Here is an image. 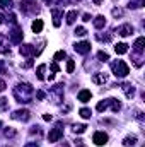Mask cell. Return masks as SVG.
<instances>
[{"label":"cell","mask_w":145,"mask_h":147,"mask_svg":"<svg viewBox=\"0 0 145 147\" xmlns=\"http://www.w3.org/2000/svg\"><path fill=\"white\" fill-rule=\"evenodd\" d=\"M14 98L17 99V103H31V98H33V87H31V84H28V82L17 84L14 87Z\"/></svg>","instance_id":"cell-1"},{"label":"cell","mask_w":145,"mask_h":147,"mask_svg":"<svg viewBox=\"0 0 145 147\" xmlns=\"http://www.w3.org/2000/svg\"><path fill=\"white\" fill-rule=\"evenodd\" d=\"M108 108H111L114 113H118V111L121 110V105L118 103V99H114V98H109V99L101 101V103L96 106V110H97V111H104V110H108Z\"/></svg>","instance_id":"cell-2"},{"label":"cell","mask_w":145,"mask_h":147,"mask_svg":"<svg viewBox=\"0 0 145 147\" xmlns=\"http://www.w3.org/2000/svg\"><path fill=\"white\" fill-rule=\"evenodd\" d=\"M111 70H113V74H114L116 77H126V75L130 74V69H128V65H126L123 60L113 62V63H111Z\"/></svg>","instance_id":"cell-3"},{"label":"cell","mask_w":145,"mask_h":147,"mask_svg":"<svg viewBox=\"0 0 145 147\" xmlns=\"http://www.w3.org/2000/svg\"><path fill=\"white\" fill-rule=\"evenodd\" d=\"M21 10L24 14H36L39 10V7H38L36 2H33V0H22L21 2Z\"/></svg>","instance_id":"cell-4"},{"label":"cell","mask_w":145,"mask_h":147,"mask_svg":"<svg viewBox=\"0 0 145 147\" xmlns=\"http://www.w3.org/2000/svg\"><path fill=\"white\" fill-rule=\"evenodd\" d=\"M62 137H63V128H62V125H56V127L51 128L50 134H48V140H50V142H58Z\"/></svg>","instance_id":"cell-5"},{"label":"cell","mask_w":145,"mask_h":147,"mask_svg":"<svg viewBox=\"0 0 145 147\" xmlns=\"http://www.w3.org/2000/svg\"><path fill=\"white\" fill-rule=\"evenodd\" d=\"M31 118V113L28 110H17L12 113V120H19V121H28Z\"/></svg>","instance_id":"cell-6"},{"label":"cell","mask_w":145,"mask_h":147,"mask_svg":"<svg viewBox=\"0 0 145 147\" xmlns=\"http://www.w3.org/2000/svg\"><path fill=\"white\" fill-rule=\"evenodd\" d=\"M73 48H75V51H77V53L85 55V53H89V51H91V43H89V41H80V43H77Z\"/></svg>","instance_id":"cell-7"},{"label":"cell","mask_w":145,"mask_h":147,"mask_svg":"<svg viewBox=\"0 0 145 147\" xmlns=\"http://www.w3.org/2000/svg\"><path fill=\"white\" fill-rule=\"evenodd\" d=\"M94 144L96 146H106L108 144V135L104 132H96L94 134Z\"/></svg>","instance_id":"cell-8"},{"label":"cell","mask_w":145,"mask_h":147,"mask_svg":"<svg viewBox=\"0 0 145 147\" xmlns=\"http://www.w3.org/2000/svg\"><path fill=\"white\" fill-rule=\"evenodd\" d=\"M19 51H21V55H24V57H34V55H36V50H34L33 45H22V46L19 48Z\"/></svg>","instance_id":"cell-9"},{"label":"cell","mask_w":145,"mask_h":147,"mask_svg":"<svg viewBox=\"0 0 145 147\" xmlns=\"http://www.w3.org/2000/svg\"><path fill=\"white\" fill-rule=\"evenodd\" d=\"M132 33H133V26L132 24H123V26L118 28V34L119 36H130Z\"/></svg>","instance_id":"cell-10"},{"label":"cell","mask_w":145,"mask_h":147,"mask_svg":"<svg viewBox=\"0 0 145 147\" xmlns=\"http://www.w3.org/2000/svg\"><path fill=\"white\" fill-rule=\"evenodd\" d=\"M9 34H10V39H12V43H21V39H22V31H21L17 26H15V28H14V29H12Z\"/></svg>","instance_id":"cell-11"},{"label":"cell","mask_w":145,"mask_h":147,"mask_svg":"<svg viewBox=\"0 0 145 147\" xmlns=\"http://www.w3.org/2000/svg\"><path fill=\"white\" fill-rule=\"evenodd\" d=\"M51 16H53V26H55V28H58V26L62 24V21H60V19H62V16H63V14H62V10L53 9V10H51Z\"/></svg>","instance_id":"cell-12"},{"label":"cell","mask_w":145,"mask_h":147,"mask_svg":"<svg viewBox=\"0 0 145 147\" xmlns=\"http://www.w3.org/2000/svg\"><path fill=\"white\" fill-rule=\"evenodd\" d=\"M10 51V46H9V39L0 34V53H9Z\"/></svg>","instance_id":"cell-13"},{"label":"cell","mask_w":145,"mask_h":147,"mask_svg":"<svg viewBox=\"0 0 145 147\" xmlns=\"http://www.w3.org/2000/svg\"><path fill=\"white\" fill-rule=\"evenodd\" d=\"M77 98H79V101H82V103H87V101H91L92 94H91V91H87V89H82V91L77 94Z\"/></svg>","instance_id":"cell-14"},{"label":"cell","mask_w":145,"mask_h":147,"mask_svg":"<svg viewBox=\"0 0 145 147\" xmlns=\"http://www.w3.org/2000/svg\"><path fill=\"white\" fill-rule=\"evenodd\" d=\"M106 80H108V75L103 72H97L92 75V82H96V84H104Z\"/></svg>","instance_id":"cell-15"},{"label":"cell","mask_w":145,"mask_h":147,"mask_svg":"<svg viewBox=\"0 0 145 147\" xmlns=\"http://www.w3.org/2000/svg\"><path fill=\"white\" fill-rule=\"evenodd\" d=\"M104 26H106V19H104L103 16H97V17L94 19V28H96V29H103Z\"/></svg>","instance_id":"cell-16"},{"label":"cell","mask_w":145,"mask_h":147,"mask_svg":"<svg viewBox=\"0 0 145 147\" xmlns=\"http://www.w3.org/2000/svg\"><path fill=\"white\" fill-rule=\"evenodd\" d=\"M114 51H116L118 55H125V53L128 51V45H126V43H118V45L114 46Z\"/></svg>","instance_id":"cell-17"},{"label":"cell","mask_w":145,"mask_h":147,"mask_svg":"<svg viewBox=\"0 0 145 147\" xmlns=\"http://www.w3.org/2000/svg\"><path fill=\"white\" fill-rule=\"evenodd\" d=\"M123 91H125L126 98H133L135 96V87L132 84H123Z\"/></svg>","instance_id":"cell-18"},{"label":"cell","mask_w":145,"mask_h":147,"mask_svg":"<svg viewBox=\"0 0 145 147\" xmlns=\"http://www.w3.org/2000/svg\"><path fill=\"white\" fill-rule=\"evenodd\" d=\"M144 45H145V38H138V39L135 41V45H133V46H135V51H137V53H142V51H144Z\"/></svg>","instance_id":"cell-19"},{"label":"cell","mask_w":145,"mask_h":147,"mask_svg":"<svg viewBox=\"0 0 145 147\" xmlns=\"http://www.w3.org/2000/svg\"><path fill=\"white\" fill-rule=\"evenodd\" d=\"M43 26H44V24H43V21H41V19H36V21L31 24V28H33V31H34V33H41V31H43Z\"/></svg>","instance_id":"cell-20"},{"label":"cell","mask_w":145,"mask_h":147,"mask_svg":"<svg viewBox=\"0 0 145 147\" xmlns=\"http://www.w3.org/2000/svg\"><path fill=\"white\" fill-rule=\"evenodd\" d=\"M75 19H77V10H70L67 14V24H73Z\"/></svg>","instance_id":"cell-21"},{"label":"cell","mask_w":145,"mask_h":147,"mask_svg":"<svg viewBox=\"0 0 145 147\" xmlns=\"http://www.w3.org/2000/svg\"><path fill=\"white\" fill-rule=\"evenodd\" d=\"M12 7V0H0V10H9Z\"/></svg>","instance_id":"cell-22"},{"label":"cell","mask_w":145,"mask_h":147,"mask_svg":"<svg viewBox=\"0 0 145 147\" xmlns=\"http://www.w3.org/2000/svg\"><path fill=\"white\" fill-rule=\"evenodd\" d=\"M44 69H46V65H39V67H38L36 75H38V79H39V80H43V79H44Z\"/></svg>","instance_id":"cell-23"},{"label":"cell","mask_w":145,"mask_h":147,"mask_svg":"<svg viewBox=\"0 0 145 147\" xmlns=\"http://www.w3.org/2000/svg\"><path fill=\"white\" fill-rule=\"evenodd\" d=\"M135 142H137V137H135V135L126 137V139L123 140V144H125V146H135Z\"/></svg>","instance_id":"cell-24"},{"label":"cell","mask_w":145,"mask_h":147,"mask_svg":"<svg viewBox=\"0 0 145 147\" xmlns=\"http://www.w3.org/2000/svg\"><path fill=\"white\" fill-rule=\"evenodd\" d=\"M65 57H67V53H65L63 50H60V51H56V53H55V57H53V58H55V62H60V60H62V58H65Z\"/></svg>","instance_id":"cell-25"},{"label":"cell","mask_w":145,"mask_h":147,"mask_svg":"<svg viewBox=\"0 0 145 147\" xmlns=\"http://www.w3.org/2000/svg\"><path fill=\"white\" fill-rule=\"evenodd\" d=\"M85 128H87L85 125H73V132H75V134H84Z\"/></svg>","instance_id":"cell-26"},{"label":"cell","mask_w":145,"mask_h":147,"mask_svg":"<svg viewBox=\"0 0 145 147\" xmlns=\"http://www.w3.org/2000/svg\"><path fill=\"white\" fill-rule=\"evenodd\" d=\"M97 58H99L101 62H106V60H109V55L106 51H99V53H97Z\"/></svg>","instance_id":"cell-27"},{"label":"cell","mask_w":145,"mask_h":147,"mask_svg":"<svg viewBox=\"0 0 145 147\" xmlns=\"http://www.w3.org/2000/svg\"><path fill=\"white\" fill-rule=\"evenodd\" d=\"M79 113H80L82 118H91V110H87V108H82Z\"/></svg>","instance_id":"cell-28"},{"label":"cell","mask_w":145,"mask_h":147,"mask_svg":"<svg viewBox=\"0 0 145 147\" xmlns=\"http://www.w3.org/2000/svg\"><path fill=\"white\" fill-rule=\"evenodd\" d=\"M97 39L99 41H111V34H101V33H97Z\"/></svg>","instance_id":"cell-29"},{"label":"cell","mask_w":145,"mask_h":147,"mask_svg":"<svg viewBox=\"0 0 145 147\" xmlns=\"http://www.w3.org/2000/svg\"><path fill=\"white\" fill-rule=\"evenodd\" d=\"M73 69H75V62H73V60H68V63H67V72L72 74Z\"/></svg>","instance_id":"cell-30"},{"label":"cell","mask_w":145,"mask_h":147,"mask_svg":"<svg viewBox=\"0 0 145 147\" xmlns=\"http://www.w3.org/2000/svg\"><path fill=\"white\" fill-rule=\"evenodd\" d=\"M75 34H77V36H84V34H87V31H85L82 26H79V28L75 29Z\"/></svg>","instance_id":"cell-31"},{"label":"cell","mask_w":145,"mask_h":147,"mask_svg":"<svg viewBox=\"0 0 145 147\" xmlns=\"http://www.w3.org/2000/svg\"><path fill=\"white\" fill-rule=\"evenodd\" d=\"M3 135H5V137H14V135H15V130H14V128H5Z\"/></svg>","instance_id":"cell-32"},{"label":"cell","mask_w":145,"mask_h":147,"mask_svg":"<svg viewBox=\"0 0 145 147\" xmlns=\"http://www.w3.org/2000/svg\"><path fill=\"white\" fill-rule=\"evenodd\" d=\"M36 98L39 99V101H43V99L46 98V94H44V91H38V92H36Z\"/></svg>","instance_id":"cell-33"},{"label":"cell","mask_w":145,"mask_h":147,"mask_svg":"<svg viewBox=\"0 0 145 147\" xmlns=\"http://www.w3.org/2000/svg\"><path fill=\"white\" fill-rule=\"evenodd\" d=\"M113 16H114V17L123 16V10H121V9H113Z\"/></svg>","instance_id":"cell-34"},{"label":"cell","mask_w":145,"mask_h":147,"mask_svg":"<svg viewBox=\"0 0 145 147\" xmlns=\"http://www.w3.org/2000/svg\"><path fill=\"white\" fill-rule=\"evenodd\" d=\"M5 87H7V84H5L3 80H0V92H3V91H5Z\"/></svg>","instance_id":"cell-35"},{"label":"cell","mask_w":145,"mask_h":147,"mask_svg":"<svg viewBox=\"0 0 145 147\" xmlns=\"http://www.w3.org/2000/svg\"><path fill=\"white\" fill-rule=\"evenodd\" d=\"M51 70H53V72H58V65H56V62L51 63Z\"/></svg>","instance_id":"cell-36"},{"label":"cell","mask_w":145,"mask_h":147,"mask_svg":"<svg viewBox=\"0 0 145 147\" xmlns=\"http://www.w3.org/2000/svg\"><path fill=\"white\" fill-rule=\"evenodd\" d=\"M24 147H39V146H38L36 142H29V144H26Z\"/></svg>","instance_id":"cell-37"},{"label":"cell","mask_w":145,"mask_h":147,"mask_svg":"<svg viewBox=\"0 0 145 147\" xmlns=\"http://www.w3.org/2000/svg\"><path fill=\"white\" fill-rule=\"evenodd\" d=\"M84 21H85V22L91 21V16H89V14H84Z\"/></svg>","instance_id":"cell-38"},{"label":"cell","mask_w":145,"mask_h":147,"mask_svg":"<svg viewBox=\"0 0 145 147\" xmlns=\"http://www.w3.org/2000/svg\"><path fill=\"white\" fill-rule=\"evenodd\" d=\"M31 63H33V62H31V60H29V62H26V63H24V65H22V67H24V69H28V67H31Z\"/></svg>","instance_id":"cell-39"},{"label":"cell","mask_w":145,"mask_h":147,"mask_svg":"<svg viewBox=\"0 0 145 147\" xmlns=\"http://www.w3.org/2000/svg\"><path fill=\"white\" fill-rule=\"evenodd\" d=\"M43 118H44V120H46V121H50V120H51V115H44V116H43Z\"/></svg>","instance_id":"cell-40"},{"label":"cell","mask_w":145,"mask_h":147,"mask_svg":"<svg viewBox=\"0 0 145 147\" xmlns=\"http://www.w3.org/2000/svg\"><path fill=\"white\" fill-rule=\"evenodd\" d=\"M3 22H5V17H3V16L0 14V24H3Z\"/></svg>","instance_id":"cell-41"},{"label":"cell","mask_w":145,"mask_h":147,"mask_svg":"<svg viewBox=\"0 0 145 147\" xmlns=\"http://www.w3.org/2000/svg\"><path fill=\"white\" fill-rule=\"evenodd\" d=\"M3 72V62H2V60H0V74Z\"/></svg>","instance_id":"cell-42"},{"label":"cell","mask_w":145,"mask_h":147,"mask_svg":"<svg viewBox=\"0 0 145 147\" xmlns=\"http://www.w3.org/2000/svg\"><path fill=\"white\" fill-rule=\"evenodd\" d=\"M101 2H103V0H94V3H96V5H101Z\"/></svg>","instance_id":"cell-43"},{"label":"cell","mask_w":145,"mask_h":147,"mask_svg":"<svg viewBox=\"0 0 145 147\" xmlns=\"http://www.w3.org/2000/svg\"><path fill=\"white\" fill-rule=\"evenodd\" d=\"M44 2H46V3H51V2H53V0H44Z\"/></svg>","instance_id":"cell-44"},{"label":"cell","mask_w":145,"mask_h":147,"mask_svg":"<svg viewBox=\"0 0 145 147\" xmlns=\"http://www.w3.org/2000/svg\"><path fill=\"white\" fill-rule=\"evenodd\" d=\"M0 127H2V121H0Z\"/></svg>","instance_id":"cell-45"}]
</instances>
